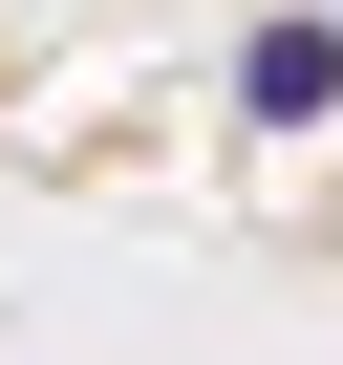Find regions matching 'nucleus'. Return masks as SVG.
<instances>
[{"mask_svg": "<svg viewBox=\"0 0 343 365\" xmlns=\"http://www.w3.org/2000/svg\"><path fill=\"white\" fill-rule=\"evenodd\" d=\"M236 86H258L279 129H322V108H343V22H258V65H236Z\"/></svg>", "mask_w": 343, "mask_h": 365, "instance_id": "obj_1", "label": "nucleus"}]
</instances>
